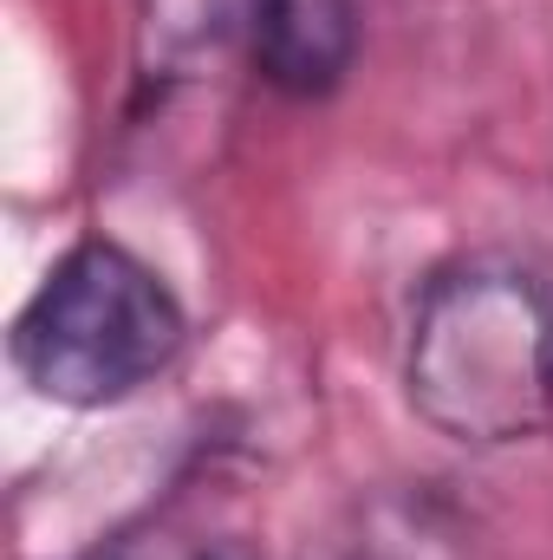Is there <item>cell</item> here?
Returning <instances> with one entry per match:
<instances>
[{"label":"cell","mask_w":553,"mask_h":560,"mask_svg":"<svg viewBox=\"0 0 553 560\" xmlns=\"http://www.w3.org/2000/svg\"><path fill=\"white\" fill-rule=\"evenodd\" d=\"M268 0H131V52L150 92L215 79L228 59H255Z\"/></svg>","instance_id":"3"},{"label":"cell","mask_w":553,"mask_h":560,"mask_svg":"<svg viewBox=\"0 0 553 560\" xmlns=\"http://www.w3.org/2000/svg\"><path fill=\"white\" fill-rule=\"evenodd\" d=\"M404 392L436 436L508 450L553 423V287L521 261H456L423 287Z\"/></svg>","instance_id":"1"},{"label":"cell","mask_w":553,"mask_h":560,"mask_svg":"<svg viewBox=\"0 0 553 560\" xmlns=\"http://www.w3.org/2000/svg\"><path fill=\"white\" fill-rule=\"evenodd\" d=\"M189 339L163 275L118 242H79L13 319V372L66 411H105L156 385Z\"/></svg>","instance_id":"2"},{"label":"cell","mask_w":553,"mask_h":560,"mask_svg":"<svg viewBox=\"0 0 553 560\" xmlns=\"http://www.w3.org/2000/svg\"><path fill=\"white\" fill-rule=\"evenodd\" d=\"M79 560H261V555L248 541H222V535L189 528V522H138V528L98 541Z\"/></svg>","instance_id":"5"},{"label":"cell","mask_w":553,"mask_h":560,"mask_svg":"<svg viewBox=\"0 0 553 560\" xmlns=\"http://www.w3.org/2000/svg\"><path fill=\"white\" fill-rule=\"evenodd\" d=\"M358 52L352 0H268L255 33V72L286 98H326Z\"/></svg>","instance_id":"4"}]
</instances>
